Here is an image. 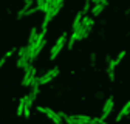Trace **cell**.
Returning <instances> with one entry per match:
<instances>
[{"instance_id": "6", "label": "cell", "mask_w": 130, "mask_h": 124, "mask_svg": "<svg viewBox=\"0 0 130 124\" xmlns=\"http://www.w3.org/2000/svg\"><path fill=\"white\" fill-rule=\"evenodd\" d=\"M29 87H31V91H29V95H28V99L32 102V101H36V98H37V95H39V88H40L39 78H34V79L29 82Z\"/></svg>"}, {"instance_id": "21", "label": "cell", "mask_w": 130, "mask_h": 124, "mask_svg": "<svg viewBox=\"0 0 130 124\" xmlns=\"http://www.w3.org/2000/svg\"><path fill=\"white\" fill-rule=\"evenodd\" d=\"M94 62H96V56L91 54V64H93V65H94Z\"/></svg>"}, {"instance_id": "15", "label": "cell", "mask_w": 130, "mask_h": 124, "mask_svg": "<svg viewBox=\"0 0 130 124\" xmlns=\"http://www.w3.org/2000/svg\"><path fill=\"white\" fill-rule=\"evenodd\" d=\"M45 43H46V40L43 39V40H42V42H40V43H39V45L36 46V50H34V53H32V59H36V57H37V56L40 54V51L43 50V46H45Z\"/></svg>"}, {"instance_id": "7", "label": "cell", "mask_w": 130, "mask_h": 124, "mask_svg": "<svg viewBox=\"0 0 130 124\" xmlns=\"http://www.w3.org/2000/svg\"><path fill=\"white\" fill-rule=\"evenodd\" d=\"M113 105H115V101H113V98L110 96V98H107V101H105V104H104V107H102V115H101V119H105L108 115H110V112L113 110Z\"/></svg>"}, {"instance_id": "14", "label": "cell", "mask_w": 130, "mask_h": 124, "mask_svg": "<svg viewBox=\"0 0 130 124\" xmlns=\"http://www.w3.org/2000/svg\"><path fill=\"white\" fill-rule=\"evenodd\" d=\"M59 115H60V118H62L65 122H67V124H76L73 115H67V113H63V112H59Z\"/></svg>"}, {"instance_id": "2", "label": "cell", "mask_w": 130, "mask_h": 124, "mask_svg": "<svg viewBox=\"0 0 130 124\" xmlns=\"http://www.w3.org/2000/svg\"><path fill=\"white\" fill-rule=\"evenodd\" d=\"M37 110L39 112H42V113H45L48 118H50L54 124H62V118H60V115L57 113V112H54V110H51L50 107H43V105H39L37 107Z\"/></svg>"}, {"instance_id": "13", "label": "cell", "mask_w": 130, "mask_h": 124, "mask_svg": "<svg viewBox=\"0 0 130 124\" xmlns=\"http://www.w3.org/2000/svg\"><path fill=\"white\" fill-rule=\"evenodd\" d=\"M31 5H32V0H28V2H25V5H23V8L19 11V14H17V17L20 19V17H23V16H25V12L31 8Z\"/></svg>"}, {"instance_id": "1", "label": "cell", "mask_w": 130, "mask_h": 124, "mask_svg": "<svg viewBox=\"0 0 130 124\" xmlns=\"http://www.w3.org/2000/svg\"><path fill=\"white\" fill-rule=\"evenodd\" d=\"M28 65H32V59L28 53V48L26 46H22V48L19 50V59H17V67L19 68H26Z\"/></svg>"}, {"instance_id": "20", "label": "cell", "mask_w": 130, "mask_h": 124, "mask_svg": "<svg viewBox=\"0 0 130 124\" xmlns=\"http://www.w3.org/2000/svg\"><path fill=\"white\" fill-rule=\"evenodd\" d=\"M124 57H125V51H121V53H119V54L116 56V59H115V64L118 65V64H119V62H121V60H122Z\"/></svg>"}, {"instance_id": "8", "label": "cell", "mask_w": 130, "mask_h": 124, "mask_svg": "<svg viewBox=\"0 0 130 124\" xmlns=\"http://www.w3.org/2000/svg\"><path fill=\"white\" fill-rule=\"evenodd\" d=\"M115 60L113 59H110V57H107V74H108V79L110 81H113L115 79Z\"/></svg>"}, {"instance_id": "3", "label": "cell", "mask_w": 130, "mask_h": 124, "mask_svg": "<svg viewBox=\"0 0 130 124\" xmlns=\"http://www.w3.org/2000/svg\"><path fill=\"white\" fill-rule=\"evenodd\" d=\"M65 42H67V33H63V34L57 39V42L54 43V46L51 48V54H50V59H51V60H54V59H56V56L60 53V50L63 48Z\"/></svg>"}, {"instance_id": "16", "label": "cell", "mask_w": 130, "mask_h": 124, "mask_svg": "<svg viewBox=\"0 0 130 124\" xmlns=\"http://www.w3.org/2000/svg\"><path fill=\"white\" fill-rule=\"evenodd\" d=\"M12 54H14V50H9L8 53H5V56H3L2 59H0V68H2V67L5 65V62H6V60H8V59H9Z\"/></svg>"}, {"instance_id": "22", "label": "cell", "mask_w": 130, "mask_h": 124, "mask_svg": "<svg viewBox=\"0 0 130 124\" xmlns=\"http://www.w3.org/2000/svg\"><path fill=\"white\" fill-rule=\"evenodd\" d=\"M127 14H130V8H128V9H127Z\"/></svg>"}, {"instance_id": "5", "label": "cell", "mask_w": 130, "mask_h": 124, "mask_svg": "<svg viewBox=\"0 0 130 124\" xmlns=\"http://www.w3.org/2000/svg\"><path fill=\"white\" fill-rule=\"evenodd\" d=\"M34 78H36V68L32 67V65H28L25 68V76H23V79H22V85L23 87H28L29 82L34 79Z\"/></svg>"}, {"instance_id": "19", "label": "cell", "mask_w": 130, "mask_h": 124, "mask_svg": "<svg viewBox=\"0 0 130 124\" xmlns=\"http://www.w3.org/2000/svg\"><path fill=\"white\" fill-rule=\"evenodd\" d=\"M23 108H25V96L20 98V102H19V107H17V115L19 116L23 115Z\"/></svg>"}, {"instance_id": "17", "label": "cell", "mask_w": 130, "mask_h": 124, "mask_svg": "<svg viewBox=\"0 0 130 124\" xmlns=\"http://www.w3.org/2000/svg\"><path fill=\"white\" fill-rule=\"evenodd\" d=\"M37 29L36 28H32L31 29V33H29V40H28V45H31V43H34V40H36V37H37Z\"/></svg>"}, {"instance_id": "18", "label": "cell", "mask_w": 130, "mask_h": 124, "mask_svg": "<svg viewBox=\"0 0 130 124\" xmlns=\"http://www.w3.org/2000/svg\"><path fill=\"white\" fill-rule=\"evenodd\" d=\"M80 19H82V12H77V16L74 17V22H73V31L79 28V25H80Z\"/></svg>"}, {"instance_id": "12", "label": "cell", "mask_w": 130, "mask_h": 124, "mask_svg": "<svg viewBox=\"0 0 130 124\" xmlns=\"http://www.w3.org/2000/svg\"><path fill=\"white\" fill-rule=\"evenodd\" d=\"M79 39V33H77V29H74L73 33H71V36H70V40H68V43H67V48L68 50H71L73 48V45H74V42Z\"/></svg>"}, {"instance_id": "4", "label": "cell", "mask_w": 130, "mask_h": 124, "mask_svg": "<svg viewBox=\"0 0 130 124\" xmlns=\"http://www.w3.org/2000/svg\"><path fill=\"white\" fill-rule=\"evenodd\" d=\"M57 74H59V68H57V67H54V68H51V70H48L45 74H42V76L39 78V84H40V85L48 84L50 81H53Z\"/></svg>"}, {"instance_id": "10", "label": "cell", "mask_w": 130, "mask_h": 124, "mask_svg": "<svg viewBox=\"0 0 130 124\" xmlns=\"http://www.w3.org/2000/svg\"><path fill=\"white\" fill-rule=\"evenodd\" d=\"M73 118H74L76 124H88L91 121V118L87 116V115H73Z\"/></svg>"}, {"instance_id": "11", "label": "cell", "mask_w": 130, "mask_h": 124, "mask_svg": "<svg viewBox=\"0 0 130 124\" xmlns=\"http://www.w3.org/2000/svg\"><path fill=\"white\" fill-rule=\"evenodd\" d=\"M105 6H107V2H102V3H98V5H94V6L91 8V14H93V16H99Z\"/></svg>"}, {"instance_id": "9", "label": "cell", "mask_w": 130, "mask_h": 124, "mask_svg": "<svg viewBox=\"0 0 130 124\" xmlns=\"http://www.w3.org/2000/svg\"><path fill=\"white\" fill-rule=\"evenodd\" d=\"M128 113H130V101H127V102H125V105L122 107V110L118 113V116H116V121L119 122V121H121L124 116H127Z\"/></svg>"}]
</instances>
